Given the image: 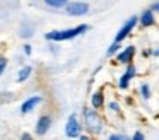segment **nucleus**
<instances>
[{
	"mask_svg": "<svg viewBox=\"0 0 159 140\" xmlns=\"http://www.w3.org/2000/svg\"><path fill=\"white\" fill-rule=\"evenodd\" d=\"M135 22H137V17H132V19H128L127 22H125V26L121 27L120 31H118V34H116V38H115V41H116V43H120L121 39H125V38L128 36V33L132 31V27L135 26Z\"/></svg>",
	"mask_w": 159,
	"mask_h": 140,
	"instance_id": "nucleus-4",
	"label": "nucleus"
},
{
	"mask_svg": "<svg viewBox=\"0 0 159 140\" xmlns=\"http://www.w3.org/2000/svg\"><path fill=\"white\" fill-rule=\"evenodd\" d=\"M86 123H87V126H89V130H93V132H99L101 130V120L94 111L86 113Z\"/></svg>",
	"mask_w": 159,
	"mask_h": 140,
	"instance_id": "nucleus-3",
	"label": "nucleus"
},
{
	"mask_svg": "<svg viewBox=\"0 0 159 140\" xmlns=\"http://www.w3.org/2000/svg\"><path fill=\"white\" fill-rule=\"evenodd\" d=\"M142 94H144V97H149V96H151V92H149V87H147V85H142Z\"/></svg>",
	"mask_w": 159,
	"mask_h": 140,
	"instance_id": "nucleus-15",
	"label": "nucleus"
},
{
	"mask_svg": "<svg viewBox=\"0 0 159 140\" xmlns=\"http://www.w3.org/2000/svg\"><path fill=\"white\" fill-rule=\"evenodd\" d=\"M39 101H41V97H31V99H28V101H26L24 104H22L21 111H22V113H29V111H31V109L34 108L36 104H38Z\"/></svg>",
	"mask_w": 159,
	"mask_h": 140,
	"instance_id": "nucleus-8",
	"label": "nucleus"
},
{
	"mask_svg": "<svg viewBox=\"0 0 159 140\" xmlns=\"http://www.w3.org/2000/svg\"><path fill=\"white\" fill-rule=\"evenodd\" d=\"M50 125H52V120H50V116H41L38 121V126H36V132L39 133V135H43V133L48 132Z\"/></svg>",
	"mask_w": 159,
	"mask_h": 140,
	"instance_id": "nucleus-6",
	"label": "nucleus"
},
{
	"mask_svg": "<svg viewBox=\"0 0 159 140\" xmlns=\"http://www.w3.org/2000/svg\"><path fill=\"white\" fill-rule=\"evenodd\" d=\"M110 138H111V140H123L125 137H123V135H111Z\"/></svg>",
	"mask_w": 159,
	"mask_h": 140,
	"instance_id": "nucleus-17",
	"label": "nucleus"
},
{
	"mask_svg": "<svg viewBox=\"0 0 159 140\" xmlns=\"http://www.w3.org/2000/svg\"><path fill=\"white\" fill-rule=\"evenodd\" d=\"M80 132V126H79V121L75 120V116H70L69 121H67V135L69 137H77Z\"/></svg>",
	"mask_w": 159,
	"mask_h": 140,
	"instance_id": "nucleus-5",
	"label": "nucleus"
},
{
	"mask_svg": "<svg viewBox=\"0 0 159 140\" xmlns=\"http://www.w3.org/2000/svg\"><path fill=\"white\" fill-rule=\"evenodd\" d=\"M142 24H144V26H151L152 22H154V17H152V12L151 10H145L144 14H142Z\"/></svg>",
	"mask_w": 159,
	"mask_h": 140,
	"instance_id": "nucleus-10",
	"label": "nucleus"
},
{
	"mask_svg": "<svg viewBox=\"0 0 159 140\" xmlns=\"http://www.w3.org/2000/svg\"><path fill=\"white\" fill-rule=\"evenodd\" d=\"M154 10H159V3H156V5H154Z\"/></svg>",
	"mask_w": 159,
	"mask_h": 140,
	"instance_id": "nucleus-18",
	"label": "nucleus"
},
{
	"mask_svg": "<svg viewBox=\"0 0 159 140\" xmlns=\"http://www.w3.org/2000/svg\"><path fill=\"white\" fill-rule=\"evenodd\" d=\"M87 29V26H77L72 29H65V31H52V33L46 34V39H53V41H63V39H70V38H75L77 34L84 33Z\"/></svg>",
	"mask_w": 159,
	"mask_h": 140,
	"instance_id": "nucleus-1",
	"label": "nucleus"
},
{
	"mask_svg": "<svg viewBox=\"0 0 159 140\" xmlns=\"http://www.w3.org/2000/svg\"><path fill=\"white\" fill-rule=\"evenodd\" d=\"M5 65H7V61H5V58H0V74H2V70L5 68Z\"/></svg>",
	"mask_w": 159,
	"mask_h": 140,
	"instance_id": "nucleus-16",
	"label": "nucleus"
},
{
	"mask_svg": "<svg viewBox=\"0 0 159 140\" xmlns=\"http://www.w3.org/2000/svg\"><path fill=\"white\" fill-rule=\"evenodd\" d=\"M87 10H89V7L84 2H74L67 5V12L70 16H84V14H87Z\"/></svg>",
	"mask_w": 159,
	"mask_h": 140,
	"instance_id": "nucleus-2",
	"label": "nucleus"
},
{
	"mask_svg": "<svg viewBox=\"0 0 159 140\" xmlns=\"http://www.w3.org/2000/svg\"><path fill=\"white\" fill-rule=\"evenodd\" d=\"M29 74H31V67H24V68H22V70H21V74H19L17 80H19V82L26 80V79L29 77Z\"/></svg>",
	"mask_w": 159,
	"mask_h": 140,
	"instance_id": "nucleus-11",
	"label": "nucleus"
},
{
	"mask_svg": "<svg viewBox=\"0 0 159 140\" xmlns=\"http://www.w3.org/2000/svg\"><path fill=\"white\" fill-rule=\"evenodd\" d=\"M93 104L96 106V108H99V106L103 104V94H101V92H96V94L93 96Z\"/></svg>",
	"mask_w": 159,
	"mask_h": 140,
	"instance_id": "nucleus-13",
	"label": "nucleus"
},
{
	"mask_svg": "<svg viewBox=\"0 0 159 140\" xmlns=\"http://www.w3.org/2000/svg\"><path fill=\"white\" fill-rule=\"evenodd\" d=\"M45 2L52 7H63V5H67L69 0H45Z\"/></svg>",
	"mask_w": 159,
	"mask_h": 140,
	"instance_id": "nucleus-12",
	"label": "nucleus"
},
{
	"mask_svg": "<svg viewBox=\"0 0 159 140\" xmlns=\"http://www.w3.org/2000/svg\"><path fill=\"white\" fill-rule=\"evenodd\" d=\"M134 53H135V48L134 46H128L125 51H121V53L118 55V60H120L121 63H128V61L132 60V56H134Z\"/></svg>",
	"mask_w": 159,
	"mask_h": 140,
	"instance_id": "nucleus-7",
	"label": "nucleus"
},
{
	"mask_svg": "<svg viewBox=\"0 0 159 140\" xmlns=\"http://www.w3.org/2000/svg\"><path fill=\"white\" fill-rule=\"evenodd\" d=\"M116 50H118V43H116V41H115V43L111 44V48H110V50H108V55H113V53H115V51H116Z\"/></svg>",
	"mask_w": 159,
	"mask_h": 140,
	"instance_id": "nucleus-14",
	"label": "nucleus"
},
{
	"mask_svg": "<svg viewBox=\"0 0 159 140\" xmlns=\"http://www.w3.org/2000/svg\"><path fill=\"white\" fill-rule=\"evenodd\" d=\"M134 75H135V67H130V68L127 70V74H125L123 77H121V80H120V87H121V89H125V87H127L128 80H130V79L134 77Z\"/></svg>",
	"mask_w": 159,
	"mask_h": 140,
	"instance_id": "nucleus-9",
	"label": "nucleus"
}]
</instances>
